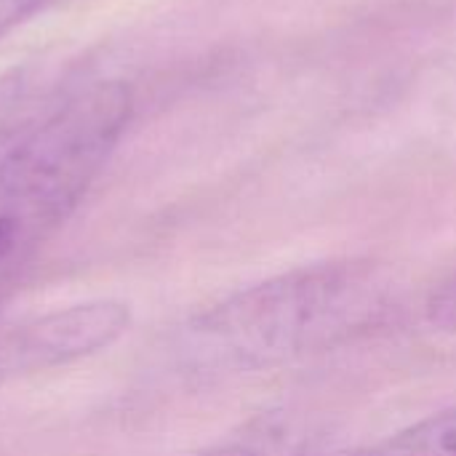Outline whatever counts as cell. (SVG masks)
Listing matches in <instances>:
<instances>
[{
	"mask_svg": "<svg viewBox=\"0 0 456 456\" xmlns=\"http://www.w3.org/2000/svg\"><path fill=\"white\" fill-rule=\"evenodd\" d=\"M428 318L433 326L456 331V275L444 281L428 299Z\"/></svg>",
	"mask_w": 456,
	"mask_h": 456,
	"instance_id": "5",
	"label": "cell"
},
{
	"mask_svg": "<svg viewBox=\"0 0 456 456\" xmlns=\"http://www.w3.org/2000/svg\"><path fill=\"white\" fill-rule=\"evenodd\" d=\"M200 456H265L254 444L248 441H232V444H224V446H216L211 452Z\"/></svg>",
	"mask_w": 456,
	"mask_h": 456,
	"instance_id": "7",
	"label": "cell"
},
{
	"mask_svg": "<svg viewBox=\"0 0 456 456\" xmlns=\"http://www.w3.org/2000/svg\"><path fill=\"white\" fill-rule=\"evenodd\" d=\"M387 291L366 265L337 262L291 270L248 286L195 318L203 358L227 369H270L331 350L371 329Z\"/></svg>",
	"mask_w": 456,
	"mask_h": 456,
	"instance_id": "2",
	"label": "cell"
},
{
	"mask_svg": "<svg viewBox=\"0 0 456 456\" xmlns=\"http://www.w3.org/2000/svg\"><path fill=\"white\" fill-rule=\"evenodd\" d=\"M345 456H456V409L438 411L374 446Z\"/></svg>",
	"mask_w": 456,
	"mask_h": 456,
	"instance_id": "4",
	"label": "cell"
},
{
	"mask_svg": "<svg viewBox=\"0 0 456 456\" xmlns=\"http://www.w3.org/2000/svg\"><path fill=\"white\" fill-rule=\"evenodd\" d=\"M131 118V91L99 80L32 128L0 160V310L72 216Z\"/></svg>",
	"mask_w": 456,
	"mask_h": 456,
	"instance_id": "1",
	"label": "cell"
},
{
	"mask_svg": "<svg viewBox=\"0 0 456 456\" xmlns=\"http://www.w3.org/2000/svg\"><path fill=\"white\" fill-rule=\"evenodd\" d=\"M40 5L43 0H0V37L27 21Z\"/></svg>",
	"mask_w": 456,
	"mask_h": 456,
	"instance_id": "6",
	"label": "cell"
},
{
	"mask_svg": "<svg viewBox=\"0 0 456 456\" xmlns=\"http://www.w3.org/2000/svg\"><path fill=\"white\" fill-rule=\"evenodd\" d=\"M131 323L128 305L96 299L51 310L0 337V377L56 369L115 345Z\"/></svg>",
	"mask_w": 456,
	"mask_h": 456,
	"instance_id": "3",
	"label": "cell"
}]
</instances>
